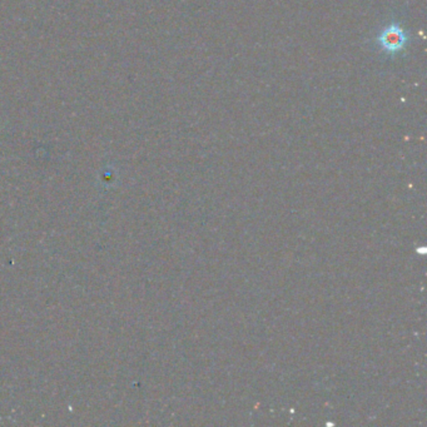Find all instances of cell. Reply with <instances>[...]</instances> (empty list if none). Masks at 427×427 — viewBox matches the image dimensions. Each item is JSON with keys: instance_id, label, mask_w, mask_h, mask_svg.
<instances>
[{"instance_id": "obj_1", "label": "cell", "mask_w": 427, "mask_h": 427, "mask_svg": "<svg viewBox=\"0 0 427 427\" xmlns=\"http://www.w3.org/2000/svg\"><path fill=\"white\" fill-rule=\"evenodd\" d=\"M408 41L410 37L397 23H391L377 37V45L386 55L399 54L406 49Z\"/></svg>"}]
</instances>
